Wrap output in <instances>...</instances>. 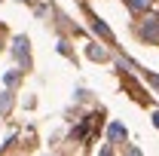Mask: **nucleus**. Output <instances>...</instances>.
I'll return each mask as SVG.
<instances>
[{
	"instance_id": "f257e3e1",
	"label": "nucleus",
	"mask_w": 159,
	"mask_h": 156,
	"mask_svg": "<svg viewBox=\"0 0 159 156\" xmlns=\"http://www.w3.org/2000/svg\"><path fill=\"white\" fill-rule=\"evenodd\" d=\"M147 3H150V0H129V6H132V9H144Z\"/></svg>"
}]
</instances>
